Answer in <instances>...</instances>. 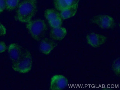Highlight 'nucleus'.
<instances>
[{"label": "nucleus", "mask_w": 120, "mask_h": 90, "mask_svg": "<svg viewBox=\"0 0 120 90\" xmlns=\"http://www.w3.org/2000/svg\"><path fill=\"white\" fill-rule=\"evenodd\" d=\"M38 11L36 0H23L18 7L16 20L21 22L27 23L30 22Z\"/></svg>", "instance_id": "1"}, {"label": "nucleus", "mask_w": 120, "mask_h": 90, "mask_svg": "<svg viewBox=\"0 0 120 90\" xmlns=\"http://www.w3.org/2000/svg\"><path fill=\"white\" fill-rule=\"evenodd\" d=\"M26 27L33 38L38 41L44 37L48 29L45 22L41 19L31 20L26 24Z\"/></svg>", "instance_id": "2"}, {"label": "nucleus", "mask_w": 120, "mask_h": 90, "mask_svg": "<svg viewBox=\"0 0 120 90\" xmlns=\"http://www.w3.org/2000/svg\"><path fill=\"white\" fill-rule=\"evenodd\" d=\"M33 59L30 52H25L18 61L14 62L12 68L15 71L21 74H25L30 71L32 67Z\"/></svg>", "instance_id": "3"}, {"label": "nucleus", "mask_w": 120, "mask_h": 90, "mask_svg": "<svg viewBox=\"0 0 120 90\" xmlns=\"http://www.w3.org/2000/svg\"><path fill=\"white\" fill-rule=\"evenodd\" d=\"M91 21L102 29H113L116 24L113 18L106 15H99L93 17Z\"/></svg>", "instance_id": "4"}, {"label": "nucleus", "mask_w": 120, "mask_h": 90, "mask_svg": "<svg viewBox=\"0 0 120 90\" xmlns=\"http://www.w3.org/2000/svg\"><path fill=\"white\" fill-rule=\"evenodd\" d=\"M107 37L95 33L88 34L86 36L88 43L95 48L99 47L104 44L107 41Z\"/></svg>", "instance_id": "5"}, {"label": "nucleus", "mask_w": 120, "mask_h": 90, "mask_svg": "<svg viewBox=\"0 0 120 90\" xmlns=\"http://www.w3.org/2000/svg\"><path fill=\"white\" fill-rule=\"evenodd\" d=\"M68 83V79L65 76L61 75H56L51 78L50 89L63 90L67 86Z\"/></svg>", "instance_id": "6"}, {"label": "nucleus", "mask_w": 120, "mask_h": 90, "mask_svg": "<svg viewBox=\"0 0 120 90\" xmlns=\"http://www.w3.org/2000/svg\"><path fill=\"white\" fill-rule=\"evenodd\" d=\"M8 52L10 58L13 62L18 61L23 54L21 47L16 43H12L9 45Z\"/></svg>", "instance_id": "7"}, {"label": "nucleus", "mask_w": 120, "mask_h": 90, "mask_svg": "<svg viewBox=\"0 0 120 90\" xmlns=\"http://www.w3.org/2000/svg\"><path fill=\"white\" fill-rule=\"evenodd\" d=\"M57 46V44L52 40L48 38L43 39L39 45V50L41 53L48 55Z\"/></svg>", "instance_id": "8"}, {"label": "nucleus", "mask_w": 120, "mask_h": 90, "mask_svg": "<svg viewBox=\"0 0 120 90\" xmlns=\"http://www.w3.org/2000/svg\"><path fill=\"white\" fill-rule=\"evenodd\" d=\"M67 34V30L64 27H60L52 28L50 32V37L52 39L57 41H60L64 38Z\"/></svg>", "instance_id": "9"}, {"label": "nucleus", "mask_w": 120, "mask_h": 90, "mask_svg": "<svg viewBox=\"0 0 120 90\" xmlns=\"http://www.w3.org/2000/svg\"><path fill=\"white\" fill-rule=\"evenodd\" d=\"M78 4L70 6L60 11V15L62 19H68L75 16L77 11Z\"/></svg>", "instance_id": "10"}, {"label": "nucleus", "mask_w": 120, "mask_h": 90, "mask_svg": "<svg viewBox=\"0 0 120 90\" xmlns=\"http://www.w3.org/2000/svg\"><path fill=\"white\" fill-rule=\"evenodd\" d=\"M44 16L48 21L61 18L59 12L52 9H46L45 11Z\"/></svg>", "instance_id": "11"}, {"label": "nucleus", "mask_w": 120, "mask_h": 90, "mask_svg": "<svg viewBox=\"0 0 120 90\" xmlns=\"http://www.w3.org/2000/svg\"><path fill=\"white\" fill-rule=\"evenodd\" d=\"M54 1L55 8L59 11H61L70 7L67 0H56Z\"/></svg>", "instance_id": "12"}, {"label": "nucleus", "mask_w": 120, "mask_h": 90, "mask_svg": "<svg viewBox=\"0 0 120 90\" xmlns=\"http://www.w3.org/2000/svg\"><path fill=\"white\" fill-rule=\"evenodd\" d=\"M19 0H5L6 9L11 11L18 8L19 4Z\"/></svg>", "instance_id": "13"}, {"label": "nucleus", "mask_w": 120, "mask_h": 90, "mask_svg": "<svg viewBox=\"0 0 120 90\" xmlns=\"http://www.w3.org/2000/svg\"><path fill=\"white\" fill-rule=\"evenodd\" d=\"M112 68L113 72L117 76L120 74V58L118 57L114 60L112 64Z\"/></svg>", "instance_id": "14"}, {"label": "nucleus", "mask_w": 120, "mask_h": 90, "mask_svg": "<svg viewBox=\"0 0 120 90\" xmlns=\"http://www.w3.org/2000/svg\"><path fill=\"white\" fill-rule=\"evenodd\" d=\"M48 23L52 28H58L61 27L63 24V19L61 18L56 19L48 21Z\"/></svg>", "instance_id": "15"}, {"label": "nucleus", "mask_w": 120, "mask_h": 90, "mask_svg": "<svg viewBox=\"0 0 120 90\" xmlns=\"http://www.w3.org/2000/svg\"><path fill=\"white\" fill-rule=\"evenodd\" d=\"M7 49L5 43L3 41H0V53L5 52Z\"/></svg>", "instance_id": "16"}, {"label": "nucleus", "mask_w": 120, "mask_h": 90, "mask_svg": "<svg viewBox=\"0 0 120 90\" xmlns=\"http://www.w3.org/2000/svg\"><path fill=\"white\" fill-rule=\"evenodd\" d=\"M5 0H0V13L6 9Z\"/></svg>", "instance_id": "17"}, {"label": "nucleus", "mask_w": 120, "mask_h": 90, "mask_svg": "<svg viewBox=\"0 0 120 90\" xmlns=\"http://www.w3.org/2000/svg\"><path fill=\"white\" fill-rule=\"evenodd\" d=\"M6 33V29L5 27L0 23V36H4Z\"/></svg>", "instance_id": "18"}, {"label": "nucleus", "mask_w": 120, "mask_h": 90, "mask_svg": "<svg viewBox=\"0 0 120 90\" xmlns=\"http://www.w3.org/2000/svg\"></svg>", "instance_id": "19"}, {"label": "nucleus", "mask_w": 120, "mask_h": 90, "mask_svg": "<svg viewBox=\"0 0 120 90\" xmlns=\"http://www.w3.org/2000/svg\"></svg>", "instance_id": "20"}]
</instances>
